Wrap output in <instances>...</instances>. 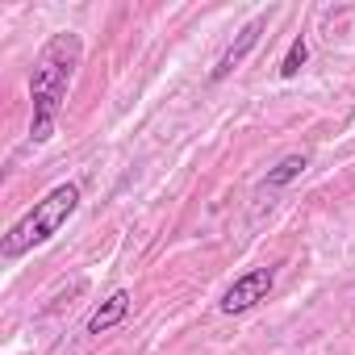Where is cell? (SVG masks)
Here are the masks:
<instances>
[{
    "mask_svg": "<svg viewBox=\"0 0 355 355\" xmlns=\"http://www.w3.org/2000/svg\"><path fill=\"white\" fill-rule=\"evenodd\" d=\"M84 59V38L63 30L55 34L38 63H34V76H30V96H34V121H30V138L34 142H46L55 134V121L63 113V101H67V88H71V76Z\"/></svg>",
    "mask_w": 355,
    "mask_h": 355,
    "instance_id": "6da1fadb",
    "label": "cell"
},
{
    "mask_svg": "<svg viewBox=\"0 0 355 355\" xmlns=\"http://www.w3.org/2000/svg\"><path fill=\"white\" fill-rule=\"evenodd\" d=\"M80 209V189L76 184H59V189H51L21 222H13L9 226V234L0 239V255L5 259H21L26 251H34V247H42L46 239H55L59 230H63V222L71 218Z\"/></svg>",
    "mask_w": 355,
    "mask_h": 355,
    "instance_id": "7a4b0ae2",
    "label": "cell"
},
{
    "mask_svg": "<svg viewBox=\"0 0 355 355\" xmlns=\"http://www.w3.org/2000/svg\"><path fill=\"white\" fill-rule=\"evenodd\" d=\"M272 284H276V268H251L247 276H239V280L222 293L218 309H222V313H247L251 305H259V301L272 293Z\"/></svg>",
    "mask_w": 355,
    "mask_h": 355,
    "instance_id": "3957f363",
    "label": "cell"
},
{
    "mask_svg": "<svg viewBox=\"0 0 355 355\" xmlns=\"http://www.w3.org/2000/svg\"><path fill=\"white\" fill-rule=\"evenodd\" d=\"M263 26H268V17H255L251 26H243V30H239V38H234V42L226 46V55L218 59V67H214V80H226V76H230V71H234V67H239V63H243L251 51H255V42L263 38Z\"/></svg>",
    "mask_w": 355,
    "mask_h": 355,
    "instance_id": "277c9868",
    "label": "cell"
},
{
    "mask_svg": "<svg viewBox=\"0 0 355 355\" xmlns=\"http://www.w3.org/2000/svg\"><path fill=\"white\" fill-rule=\"evenodd\" d=\"M125 313H130V293L117 288V293H109V297L88 313V334H105V330H113L117 322H125Z\"/></svg>",
    "mask_w": 355,
    "mask_h": 355,
    "instance_id": "5b68a950",
    "label": "cell"
},
{
    "mask_svg": "<svg viewBox=\"0 0 355 355\" xmlns=\"http://www.w3.org/2000/svg\"><path fill=\"white\" fill-rule=\"evenodd\" d=\"M305 167H309V163H305V155H284V159L263 175V189H284V184H293Z\"/></svg>",
    "mask_w": 355,
    "mask_h": 355,
    "instance_id": "8992f818",
    "label": "cell"
},
{
    "mask_svg": "<svg viewBox=\"0 0 355 355\" xmlns=\"http://www.w3.org/2000/svg\"><path fill=\"white\" fill-rule=\"evenodd\" d=\"M305 59H309L305 38H293V46H288V55H284V63H280V76H284V80H293V76L305 67Z\"/></svg>",
    "mask_w": 355,
    "mask_h": 355,
    "instance_id": "52a82bcc",
    "label": "cell"
}]
</instances>
